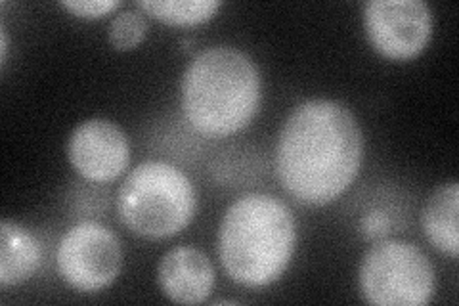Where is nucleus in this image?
<instances>
[{"mask_svg":"<svg viewBox=\"0 0 459 306\" xmlns=\"http://www.w3.org/2000/svg\"><path fill=\"white\" fill-rule=\"evenodd\" d=\"M364 159V136L356 115L335 100L299 104L281 127L276 174L300 205L322 207L347 192Z\"/></svg>","mask_w":459,"mask_h":306,"instance_id":"nucleus-1","label":"nucleus"},{"mask_svg":"<svg viewBox=\"0 0 459 306\" xmlns=\"http://www.w3.org/2000/svg\"><path fill=\"white\" fill-rule=\"evenodd\" d=\"M297 245L291 209L274 196L247 194L236 199L222 216L219 257L230 280L243 287L278 282Z\"/></svg>","mask_w":459,"mask_h":306,"instance_id":"nucleus-2","label":"nucleus"},{"mask_svg":"<svg viewBox=\"0 0 459 306\" xmlns=\"http://www.w3.org/2000/svg\"><path fill=\"white\" fill-rule=\"evenodd\" d=\"M180 104L197 133L236 135L253 121L261 106V73L238 48H205L192 57L184 71Z\"/></svg>","mask_w":459,"mask_h":306,"instance_id":"nucleus-3","label":"nucleus"},{"mask_svg":"<svg viewBox=\"0 0 459 306\" xmlns=\"http://www.w3.org/2000/svg\"><path fill=\"white\" fill-rule=\"evenodd\" d=\"M188 174L167 162H143L128 172L117 192L119 221L133 234L165 240L180 234L195 214Z\"/></svg>","mask_w":459,"mask_h":306,"instance_id":"nucleus-4","label":"nucleus"},{"mask_svg":"<svg viewBox=\"0 0 459 306\" xmlns=\"http://www.w3.org/2000/svg\"><path fill=\"white\" fill-rule=\"evenodd\" d=\"M362 299L376 306H423L437 291L433 262L418 245L379 240L364 255L358 272Z\"/></svg>","mask_w":459,"mask_h":306,"instance_id":"nucleus-5","label":"nucleus"},{"mask_svg":"<svg viewBox=\"0 0 459 306\" xmlns=\"http://www.w3.org/2000/svg\"><path fill=\"white\" fill-rule=\"evenodd\" d=\"M62 280L79 293L109 287L123 268V247L113 232L96 221L71 226L56 251Z\"/></svg>","mask_w":459,"mask_h":306,"instance_id":"nucleus-6","label":"nucleus"},{"mask_svg":"<svg viewBox=\"0 0 459 306\" xmlns=\"http://www.w3.org/2000/svg\"><path fill=\"white\" fill-rule=\"evenodd\" d=\"M362 22L371 47L398 62L420 56L433 35V12L421 0H369Z\"/></svg>","mask_w":459,"mask_h":306,"instance_id":"nucleus-7","label":"nucleus"},{"mask_svg":"<svg viewBox=\"0 0 459 306\" xmlns=\"http://www.w3.org/2000/svg\"><path fill=\"white\" fill-rule=\"evenodd\" d=\"M67 157L84 180L113 182L131 163V144L125 130L109 119H89L74 128Z\"/></svg>","mask_w":459,"mask_h":306,"instance_id":"nucleus-8","label":"nucleus"},{"mask_svg":"<svg viewBox=\"0 0 459 306\" xmlns=\"http://www.w3.org/2000/svg\"><path fill=\"white\" fill-rule=\"evenodd\" d=\"M157 282L169 301L199 304L209 299L214 287V268L204 251L182 245L161 257Z\"/></svg>","mask_w":459,"mask_h":306,"instance_id":"nucleus-9","label":"nucleus"},{"mask_svg":"<svg viewBox=\"0 0 459 306\" xmlns=\"http://www.w3.org/2000/svg\"><path fill=\"white\" fill-rule=\"evenodd\" d=\"M459 184L450 180L440 184L429 196L421 211V226L430 245L452 258L459 255Z\"/></svg>","mask_w":459,"mask_h":306,"instance_id":"nucleus-10","label":"nucleus"},{"mask_svg":"<svg viewBox=\"0 0 459 306\" xmlns=\"http://www.w3.org/2000/svg\"><path fill=\"white\" fill-rule=\"evenodd\" d=\"M40 245L23 226L3 221L0 224V285H20L31 280L40 267Z\"/></svg>","mask_w":459,"mask_h":306,"instance_id":"nucleus-11","label":"nucleus"},{"mask_svg":"<svg viewBox=\"0 0 459 306\" xmlns=\"http://www.w3.org/2000/svg\"><path fill=\"white\" fill-rule=\"evenodd\" d=\"M219 0H140L148 16L169 25H197L209 22L219 12Z\"/></svg>","mask_w":459,"mask_h":306,"instance_id":"nucleus-12","label":"nucleus"},{"mask_svg":"<svg viewBox=\"0 0 459 306\" xmlns=\"http://www.w3.org/2000/svg\"><path fill=\"white\" fill-rule=\"evenodd\" d=\"M148 33V22L143 13L136 10H125L115 16L108 27V39L109 45L119 50H134L142 45V40L146 39Z\"/></svg>","mask_w":459,"mask_h":306,"instance_id":"nucleus-13","label":"nucleus"},{"mask_svg":"<svg viewBox=\"0 0 459 306\" xmlns=\"http://www.w3.org/2000/svg\"><path fill=\"white\" fill-rule=\"evenodd\" d=\"M62 6L82 20H98L119 8L117 0H64Z\"/></svg>","mask_w":459,"mask_h":306,"instance_id":"nucleus-14","label":"nucleus"},{"mask_svg":"<svg viewBox=\"0 0 459 306\" xmlns=\"http://www.w3.org/2000/svg\"><path fill=\"white\" fill-rule=\"evenodd\" d=\"M362 230L366 238L379 240L386 234V232H389V218L381 213H371L362 221Z\"/></svg>","mask_w":459,"mask_h":306,"instance_id":"nucleus-15","label":"nucleus"},{"mask_svg":"<svg viewBox=\"0 0 459 306\" xmlns=\"http://www.w3.org/2000/svg\"><path fill=\"white\" fill-rule=\"evenodd\" d=\"M0 52H3V57H0V64H6V57H8V37H6V29L3 27L0 29Z\"/></svg>","mask_w":459,"mask_h":306,"instance_id":"nucleus-16","label":"nucleus"}]
</instances>
